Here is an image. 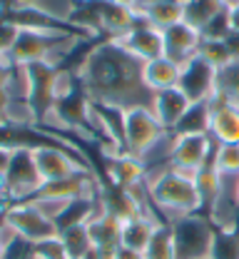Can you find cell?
<instances>
[{"instance_id":"cell-13","label":"cell","mask_w":239,"mask_h":259,"mask_svg":"<svg viewBox=\"0 0 239 259\" xmlns=\"http://www.w3.org/2000/svg\"><path fill=\"white\" fill-rule=\"evenodd\" d=\"M162 35H165V55L179 65L187 63L189 58H195L200 53L202 40H205L202 30L192 28L184 20L177 23V25H172V28H167V30H162Z\"/></svg>"},{"instance_id":"cell-33","label":"cell","mask_w":239,"mask_h":259,"mask_svg":"<svg viewBox=\"0 0 239 259\" xmlns=\"http://www.w3.org/2000/svg\"><path fill=\"white\" fill-rule=\"evenodd\" d=\"M10 157H13V150H8V147H3V145H0V172H5V169H8Z\"/></svg>"},{"instance_id":"cell-26","label":"cell","mask_w":239,"mask_h":259,"mask_svg":"<svg viewBox=\"0 0 239 259\" xmlns=\"http://www.w3.org/2000/svg\"><path fill=\"white\" fill-rule=\"evenodd\" d=\"M145 259H177L174 257V237L170 225H160L150 247L145 249Z\"/></svg>"},{"instance_id":"cell-21","label":"cell","mask_w":239,"mask_h":259,"mask_svg":"<svg viewBox=\"0 0 239 259\" xmlns=\"http://www.w3.org/2000/svg\"><path fill=\"white\" fill-rule=\"evenodd\" d=\"M182 8H184V23L205 32L219 15H224L227 3L224 0H184Z\"/></svg>"},{"instance_id":"cell-2","label":"cell","mask_w":239,"mask_h":259,"mask_svg":"<svg viewBox=\"0 0 239 259\" xmlns=\"http://www.w3.org/2000/svg\"><path fill=\"white\" fill-rule=\"evenodd\" d=\"M145 187H147V197L152 207L160 212L165 225H172L179 217L202 212V199H200L195 175H184L172 167H165V169L150 172L145 180Z\"/></svg>"},{"instance_id":"cell-23","label":"cell","mask_w":239,"mask_h":259,"mask_svg":"<svg viewBox=\"0 0 239 259\" xmlns=\"http://www.w3.org/2000/svg\"><path fill=\"white\" fill-rule=\"evenodd\" d=\"M212 122V100L209 102H192L182 122L177 125V135H209Z\"/></svg>"},{"instance_id":"cell-38","label":"cell","mask_w":239,"mask_h":259,"mask_svg":"<svg viewBox=\"0 0 239 259\" xmlns=\"http://www.w3.org/2000/svg\"><path fill=\"white\" fill-rule=\"evenodd\" d=\"M224 3H227V5H232V3H239V0H224Z\"/></svg>"},{"instance_id":"cell-3","label":"cell","mask_w":239,"mask_h":259,"mask_svg":"<svg viewBox=\"0 0 239 259\" xmlns=\"http://www.w3.org/2000/svg\"><path fill=\"white\" fill-rule=\"evenodd\" d=\"M174 237V257L177 259H212V247L217 237V227L209 222V217L197 212L187 214L172 222Z\"/></svg>"},{"instance_id":"cell-12","label":"cell","mask_w":239,"mask_h":259,"mask_svg":"<svg viewBox=\"0 0 239 259\" xmlns=\"http://www.w3.org/2000/svg\"><path fill=\"white\" fill-rule=\"evenodd\" d=\"M117 42L127 53H132L139 63H150V60H157L165 55V35L162 30H157L147 23H137L127 35L117 37Z\"/></svg>"},{"instance_id":"cell-10","label":"cell","mask_w":239,"mask_h":259,"mask_svg":"<svg viewBox=\"0 0 239 259\" xmlns=\"http://www.w3.org/2000/svg\"><path fill=\"white\" fill-rule=\"evenodd\" d=\"M177 88L187 95L189 102H209L217 88V67H212L202 55L189 58L187 63H182Z\"/></svg>"},{"instance_id":"cell-28","label":"cell","mask_w":239,"mask_h":259,"mask_svg":"<svg viewBox=\"0 0 239 259\" xmlns=\"http://www.w3.org/2000/svg\"><path fill=\"white\" fill-rule=\"evenodd\" d=\"M212 259H239V229H232V232L217 229Z\"/></svg>"},{"instance_id":"cell-4","label":"cell","mask_w":239,"mask_h":259,"mask_svg":"<svg viewBox=\"0 0 239 259\" xmlns=\"http://www.w3.org/2000/svg\"><path fill=\"white\" fill-rule=\"evenodd\" d=\"M167 130L160 125L152 107H130L122 110V145L125 152L142 160L152 147L162 142Z\"/></svg>"},{"instance_id":"cell-27","label":"cell","mask_w":239,"mask_h":259,"mask_svg":"<svg viewBox=\"0 0 239 259\" xmlns=\"http://www.w3.org/2000/svg\"><path fill=\"white\" fill-rule=\"evenodd\" d=\"M212 167L219 175H239V145H217L214 142Z\"/></svg>"},{"instance_id":"cell-36","label":"cell","mask_w":239,"mask_h":259,"mask_svg":"<svg viewBox=\"0 0 239 259\" xmlns=\"http://www.w3.org/2000/svg\"><path fill=\"white\" fill-rule=\"evenodd\" d=\"M115 3H120V5H130V8H132L137 0H115Z\"/></svg>"},{"instance_id":"cell-31","label":"cell","mask_w":239,"mask_h":259,"mask_svg":"<svg viewBox=\"0 0 239 259\" xmlns=\"http://www.w3.org/2000/svg\"><path fill=\"white\" fill-rule=\"evenodd\" d=\"M224 18H227V28H229V32H232V35H239V3L227 5Z\"/></svg>"},{"instance_id":"cell-17","label":"cell","mask_w":239,"mask_h":259,"mask_svg":"<svg viewBox=\"0 0 239 259\" xmlns=\"http://www.w3.org/2000/svg\"><path fill=\"white\" fill-rule=\"evenodd\" d=\"M179 70H182V65L174 63L167 55H162L157 60L142 63V80L150 93L170 90V88H177V82H179Z\"/></svg>"},{"instance_id":"cell-32","label":"cell","mask_w":239,"mask_h":259,"mask_svg":"<svg viewBox=\"0 0 239 259\" xmlns=\"http://www.w3.org/2000/svg\"><path fill=\"white\" fill-rule=\"evenodd\" d=\"M110 259H145V254L142 252H135V249H130V247H117L115 252H112V257Z\"/></svg>"},{"instance_id":"cell-15","label":"cell","mask_w":239,"mask_h":259,"mask_svg":"<svg viewBox=\"0 0 239 259\" xmlns=\"http://www.w3.org/2000/svg\"><path fill=\"white\" fill-rule=\"evenodd\" d=\"M87 229H90V239L98 249H103L107 254H112L120 242H122V220L110 214L107 209L103 207V202H98V209L95 214L90 217L87 222Z\"/></svg>"},{"instance_id":"cell-37","label":"cell","mask_w":239,"mask_h":259,"mask_svg":"<svg viewBox=\"0 0 239 259\" xmlns=\"http://www.w3.org/2000/svg\"><path fill=\"white\" fill-rule=\"evenodd\" d=\"M30 259H45V257H40V254H35V252H33V254H30Z\"/></svg>"},{"instance_id":"cell-34","label":"cell","mask_w":239,"mask_h":259,"mask_svg":"<svg viewBox=\"0 0 239 259\" xmlns=\"http://www.w3.org/2000/svg\"><path fill=\"white\" fill-rule=\"evenodd\" d=\"M155 3H160V0H137L135 5H132V10H135V15L139 10H145V8H150V5H155Z\"/></svg>"},{"instance_id":"cell-25","label":"cell","mask_w":239,"mask_h":259,"mask_svg":"<svg viewBox=\"0 0 239 259\" xmlns=\"http://www.w3.org/2000/svg\"><path fill=\"white\" fill-rule=\"evenodd\" d=\"M197 55H202L207 63L212 65V67H217V70L234 60V53H232V48L227 45V37H224V40L205 37L202 45H200V53H197Z\"/></svg>"},{"instance_id":"cell-16","label":"cell","mask_w":239,"mask_h":259,"mask_svg":"<svg viewBox=\"0 0 239 259\" xmlns=\"http://www.w3.org/2000/svg\"><path fill=\"white\" fill-rule=\"evenodd\" d=\"M160 225H165V222L155 212H142L137 217H130V220L122 222V242L120 244L145 254V249L150 247V242H152L155 232L160 229Z\"/></svg>"},{"instance_id":"cell-8","label":"cell","mask_w":239,"mask_h":259,"mask_svg":"<svg viewBox=\"0 0 239 259\" xmlns=\"http://www.w3.org/2000/svg\"><path fill=\"white\" fill-rule=\"evenodd\" d=\"M70 32H47L33 30V28H18V37L13 42L10 58L15 65H35L50 63L55 48L63 42V37Z\"/></svg>"},{"instance_id":"cell-7","label":"cell","mask_w":239,"mask_h":259,"mask_svg":"<svg viewBox=\"0 0 239 259\" xmlns=\"http://www.w3.org/2000/svg\"><path fill=\"white\" fill-rule=\"evenodd\" d=\"M214 140L209 135H177L172 132V155L170 167L184 175H197L212 164Z\"/></svg>"},{"instance_id":"cell-40","label":"cell","mask_w":239,"mask_h":259,"mask_svg":"<svg viewBox=\"0 0 239 259\" xmlns=\"http://www.w3.org/2000/svg\"><path fill=\"white\" fill-rule=\"evenodd\" d=\"M237 197H239V182H237Z\"/></svg>"},{"instance_id":"cell-19","label":"cell","mask_w":239,"mask_h":259,"mask_svg":"<svg viewBox=\"0 0 239 259\" xmlns=\"http://www.w3.org/2000/svg\"><path fill=\"white\" fill-rule=\"evenodd\" d=\"M137 20L139 23H147L157 30H167L172 25L182 23L184 20V8H182V0H160L145 10L137 13Z\"/></svg>"},{"instance_id":"cell-1","label":"cell","mask_w":239,"mask_h":259,"mask_svg":"<svg viewBox=\"0 0 239 259\" xmlns=\"http://www.w3.org/2000/svg\"><path fill=\"white\" fill-rule=\"evenodd\" d=\"M80 90L95 105L117 110L152 107V95L142 80V63L117 40H98L72 70Z\"/></svg>"},{"instance_id":"cell-14","label":"cell","mask_w":239,"mask_h":259,"mask_svg":"<svg viewBox=\"0 0 239 259\" xmlns=\"http://www.w3.org/2000/svg\"><path fill=\"white\" fill-rule=\"evenodd\" d=\"M192 107V102L187 100V95L179 88H170V90H160L152 95V112L160 120V125L174 132L177 125L182 122V117L187 115V110Z\"/></svg>"},{"instance_id":"cell-30","label":"cell","mask_w":239,"mask_h":259,"mask_svg":"<svg viewBox=\"0 0 239 259\" xmlns=\"http://www.w3.org/2000/svg\"><path fill=\"white\" fill-rule=\"evenodd\" d=\"M33 252L35 254H40V257H45V259H70L68 247L63 244L60 234H58V237H53V239H45V242L35 244Z\"/></svg>"},{"instance_id":"cell-20","label":"cell","mask_w":239,"mask_h":259,"mask_svg":"<svg viewBox=\"0 0 239 259\" xmlns=\"http://www.w3.org/2000/svg\"><path fill=\"white\" fill-rule=\"evenodd\" d=\"M110 177L115 182V187H135L145 185L147 180V167L145 162L132 157V155H120V157H110Z\"/></svg>"},{"instance_id":"cell-41","label":"cell","mask_w":239,"mask_h":259,"mask_svg":"<svg viewBox=\"0 0 239 259\" xmlns=\"http://www.w3.org/2000/svg\"><path fill=\"white\" fill-rule=\"evenodd\" d=\"M182 3H184V0H182Z\"/></svg>"},{"instance_id":"cell-39","label":"cell","mask_w":239,"mask_h":259,"mask_svg":"<svg viewBox=\"0 0 239 259\" xmlns=\"http://www.w3.org/2000/svg\"><path fill=\"white\" fill-rule=\"evenodd\" d=\"M3 212H5V209H0V220H3Z\"/></svg>"},{"instance_id":"cell-11","label":"cell","mask_w":239,"mask_h":259,"mask_svg":"<svg viewBox=\"0 0 239 259\" xmlns=\"http://www.w3.org/2000/svg\"><path fill=\"white\" fill-rule=\"evenodd\" d=\"M95 13H98V35H103V40H117L139 23L130 5H120L115 0H95Z\"/></svg>"},{"instance_id":"cell-29","label":"cell","mask_w":239,"mask_h":259,"mask_svg":"<svg viewBox=\"0 0 239 259\" xmlns=\"http://www.w3.org/2000/svg\"><path fill=\"white\" fill-rule=\"evenodd\" d=\"M30 204H33L35 209H40V214H45L50 222H60L63 220V214L70 209V204H72V199H60V197H33L30 199Z\"/></svg>"},{"instance_id":"cell-24","label":"cell","mask_w":239,"mask_h":259,"mask_svg":"<svg viewBox=\"0 0 239 259\" xmlns=\"http://www.w3.org/2000/svg\"><path fill=\"white\" fill-rule=\"evenodd\" d=\"M60 239H63V244L68 247L70 259H80L90 247H95L92 239H90L87 225H72V227L60 229Z\"/></svg>"},{"instance_id":"cell-9","label":"cell","mask_w":239,"mask_h":259,"mask_svg":"<svg viewBox=\"0 0 239 259\" xmlns=\"http://www.w3.org/2000/svg\"><path fill=\"white\" fill-rule=\"evenodd\" d=\"M33 157L35 164H37V172L42 177V185L65 180V177L77 175V172H92L87 167L85 157H80L77 152H72L68 147H58V145L33 147Z\"/></svg>"},{"instance_id":"cell-35","label":"cell","mask_w":239,"mask_h":259,"mask_svg":"<svg viewBox=\"0 0 239 259\" xmlns=\"http://www.w3.org/2000/svg\"><path fill=\"white\" fill-rule=\"evenodd\" d=\"M3 125H8V117H5V102L0 100V127Z\"/></svg>"},{"instance_id":"cell-6","label":"cell","mask_w":239,"mask_h":259,"mask_svg":"<svg viewBox=\"0 0 239 259\" xmlns=\"http://www.w3.org/2000/svg\"><path fill=\"white\" fill-rule=\"evenodd\" d=\"M5 180H8V197L10 204L13 202H30L35 194L42 190V177L37 172L33 150L30 147H18L13 150L10 164L5 169Z\"/></svg>"},{"instance_id":"cell-22","label":"cell","mask_w":239,"mask_h":259,"mask_svg":"<svg viewBox=\"0 0 239 259\" xmlns=\"http://www.w3.org/2000/svg\"><path fill=\"white\" fill-rule=\"evenodd\" d=\"M212 102L239 110V58L217 70V88H214Z\"/></svg>"},{"instance_id":"cell-18","label":"cell","mask_w":239,"mask_h":259,"mask_svg":"<svg viewBox=\"0 0 239 259\" xmlns=\"http://www.w3.org/2000/svg\"><path fill=\"white\" fill-rule=\"evenodd\" d=\"M209 137L217 145H239V110L229 105L212 102Z\"/></svg>"},{"instance_id":"cell-5","label":"cell","mask_w":239,"mask_h":259,"mask_svg":"<svg viewBox=\"0 0 239 259\" xmlns=\"http://www.w3.org/2000/svg\"><path fill=\"white\" fill-rule=\"evenodd\" d=\"M3 225H8L23 242H28L33 247L60 234L58 225L50 222L45 214H40V209H35L30 202H13V204H8L5 212H3Z\"/></svg>"}]
</instances>
